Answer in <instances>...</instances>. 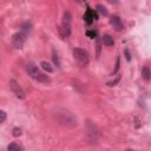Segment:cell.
Instances as JSON below:
<instances>
[{
    "mask_svg": "<svg viewBox=\"0 0 151 151\" xmlns=\"http://www.w3.org/2000/svg\"><path fill=\"white\" fill-rule=\"evenodd\" d=\"M31 27H32V26H31L29 22H25V24L22 25V32H24L25 34H27V33L31 31Z\"/></svg>",
    "mask_w": 151,
    "mask_h": 151,
    "instance_id": "15",
    "label": "cell"
},
{
    "mask_svg": "<svg viewBox=\"0 0 151 151\" xmlns=\"http://www.w3.org/2000/svg\"><path fill=\"white\" fill-rule=\"evenodd\" d=\"M53 61H54V64H55L58 67H60V63H59V59H58V57H57V54H55V51H53Z\"/></svg>",
    "mask_w": 151,
    "mask_h": 151,
    "instance_id": "16",
    "label": "cell"
},
{
    "mask_svg": "<svg viewBox=\"0 0 151 151\" xmlns=\"http://www.w3.org/2000/svg\"><path fill=\"white\" fill-rule=\"evenodd\" d=\"M26 71H27L28 76L32 79H34L35 81H39V83H42V84H48L50 83V78L45 73H42L34 63H28L26 65Z\"/></svg>",
    "mask_w": 151,
    "mask_h": 151,
    "instance_id": "2",
    "label": "cell"
},
{
    "mask_svg": "<svg viewBox=\"0 0 151 151\" xmlns=\"http://www.w3.org/2000/svg\"><path fill=\"white\" fill-rule=\"evenodd\" d=\"M126 151H134V150H126Z\"/></svg>",
    "mask_w": 151,
    "mask_h": 151,
    "instance_id": "22",
    "label": "cell"
},
{
    "mask_svg": "<svg viewBox=\"0 0 151 151\" xmlns=\"http://www.w3.org/2000/svg\"><path fill=\"white\" fill-rule=\"evenodd\" d=\"M98 17H97V13L94 12V11H92V9H87V12L84 14V20L86 21V22H92L93 20H96Z\"/></svg>",
    "mask_w": 151,
    "mask_h": 151,
    "instance_id": "9",
    "label": "cell"
},
{
    "mask_svg": "<svg viewBox=\"0 0 151 151\" xmlns=\"http://www.w3.org/2000/svg\"><path fill=\"white\" fill-rule=\"evenodd\" d=\"M71 19H72V17H71L70 12L66 11L64 13V17H63V25L59 28L63 38H68L71 35Z\"/></svg>",
    "mask_w": 151,
    "mask_h": 151,
    "instance_id": "4",
    "label": "cell"
},
{
    "mask_svg": "<svg viewBox=\"0 0 151 151\" xmlns=\"http://www.w3.org/2000/svg\"><path fill=\"white\" fill-rule=\"evenodd\" d=\"M40 66H41V68H42L44 71H46V72H48V73L53 72V68H52V66H51V65H50L47 61H41Z\"/></svg>",
    "mask_w": 151,
    "mask_h": 151,
    "instance_id": "13",
    "label": "cell"
},
{
    "mask_svg": "<svg viewBox=\"0 0 151 151\" xmlns=\"http://www.w3.org/2000/svg\"><path fill=\"white\" fill-rule=\"evenodd\" d=\"M7 149H8V151H24L22 147L19 144H17V143H11L7 146Z\"/></svg>",
    "mask_w": 151,
    "mask_h": 151,
    "instance_id": "12",
    "label": "cell"
},
{
    "mask_svg": "<svg viewBox=\"0 0 151 151\" xmlns=\"http://www.w3.org/2000/svg\"><path fill=\"white\" fill-rule=\"evenodd\" d=\"M119 79H120V76H118V77L116 78V80H113V81H110V83H107V85H109V86H114V85H116V84H117V83L119 81Z\"/></svg>",
    "mask_w": 151,
    "mask_h": 151,
    "instance_id": "18",
    "label": "cell"
},
{
    "mask_svg": "<svg viewBox=\"0 0 151 151\" xmlns=\"http://www.w3.org/2000/svg\"><path fill=\"white\" fill-rule=\"evenodd\" d=\"M103 44H104L105 46L110 47V46H113L114 40H113V38H112L110 34H104V37H103Z\"/></svg>",
    "mask_w": 151,
    "mask_h": 151,
    "instance_id": "10",
    "label": "cell"
},
{
    "mask_svg": "<svg viewBox=\"0 0 151 151\" xmlns=\"http://www.w3.org/2000/svg\"><path fill=\"white\" fill-rule=\"evenodd\" d=\"M73 58L74 60L80 65V66H87L90 63V57L87 51H85L84 48H74L73 50Z\"/></svg>",
    "mask_w": 151,
    "mask_h": 151,
    "instance_id": "3",
    "label": "cell"
},
{
    "mask_svg": "<svg viewBox=\"0 0 151 151\" xmlns=\"http://www.w3.org/2000/svg\"><path fill=\"white\" fill-rule=\"evenodd\" d=\"M86 136L90 139V142H92V143H96L98 139V136H99L98 127L96 126V124H93L90 120L86 122Z\"/></svg>",
    "mask_w": 151,
    "mask_h": 151,
    "instance_id": "5",
    "label": "cell"
},
{
    "mask_svg": "<svg viewBox=\"0 0 151 151\" xmlns=\"http://www.w3.org/2000/svg\"><path fill=\"white\" fill-rule=\"evenodd\" d=\"M125 55H126V60H127V61H130V59H131V58H130V53H129V51H127V50L125 51Z\"/></svg>",
    "mask_w": 151,
    "mask_h": 151,
    "instance_id": "21",
    "label": "cell"
},
{
    "mask_svg": "<svg viewBox=\"0 0 151 151\" xmlns=\"http://www.w3.org/2000/svg\"><path fill=\"white\" fill-rule=\"evenodd\" d=\"M142 77H143L144 80H150L151 79V71L147 66H144L142 68Z\"/></svg>",
    "mask_w": 151,
    "mask_h": 151,
    "instance_id": "11",
    "label": "cell"
},
{
    "mask_svg": "<svg viewBox=\"0 0 151 151\" xmlns=\"http://www.w3.org/2000/svg\"><path fill=\"white\" fill-rule=\"evenodd\" d=\"M20 134H21V130H20L19 127L13 129V136H14V137H18V136H20Z\"/></svg>",
    "mask_w": 151,
    "mask_h": 151,
    "instance_id": "17",
    "label": "cell"
},
{
    "mask_svg": "<svg viewBox=\"0 0 151 151\" xmlns=\"http://www.w3.org/2000/svg\"><path fill=\"white\" fill-rule=\"evenodd\" d=\"M53 116L54 119L63 126L66 127H76L78 125V119L76 117V114L64 107H57L53 111Z\"/></svg>",
    "mask_w": 151,
    "mask_h": 151,
    "instance_id": "1",
    "label": "cell"
},
{
    "mask_svg": "<svg viewBox=\"0 0 151 151\" xmlns=\"http://www.w3.org/2000/svg\"><path fill=\"white\" fill-rule=\"evenodd\" d=\"M88 37H91V38H96V35H97V33L96 32H93V31H87V33H86Z\"/></svg>",
    "mask_w": 151,
    "mask_h": 151,
    "instance_id": "20",
    "label": "cell"
},
{
    "mask_svg": "<svg viewBox=\"0 0 151 151\" xmlns=\"http://www.w3.org/2000/svg\"><path fill=\"white\" fill-rule=\"evenodd\" d=\"M25 41H26V34L24 32H17L11 38V42H12L13 47L14 48H18V50H20V48L24 47Z\"/></svg>",
    "mask_w": 151,
    "mask_h": 151,
    "instance_id": "6",
    "label": "cell"
},
{
    "mask_svg": "<svg viewBox=\"0 0 151 151\" xmlns=\"http://www.w3.org/2000/svg\"><path fill=\"white\" fill-rule=\"evenodd\" d=\"M9 87H11L12 92L15 94L17 98H19V99H25V98H26V94H25L22 87L19 85V83H18L17 80L11 79V80H9Z\"/></svg>",
    "mask_w": 151,
    "mask_h": 151,
    "instance_id": "7",
    "label": "cell"
},
{
    "mask_svg": "<svg viewBox=\"0 0 151 151\" xmlns=\"http://www.w3.org/2000/svg\"><path fill=\"white\" fill-rule=\"evenodd\" d=\"M0 116H1L0 123H4V122H5V119H6V112H5V111H0Z\"/></svg>",
    "mask_w": 151,
    "mask_h": 151,
    "instance_id": "19",
    "label": "cell"
},
{
    "mask_svg": "<svg viewBox=\"0 0 151 151\" xmlns=\"http://www.w3.org/2000/svg\"><path fill=\"white\" fill-rule=\"evenodd\" d=\"M97 12H99V13L103 14V15H107V9H106V7L103 6V5H97Z\"/></svg>",
    "mask_w": 151,
    "mask_h": 151,
    "instance_id": "14",
    "label": "cell"
},
{
    "mask_svg": "<svg viewBox=\"0 0 151 151\" xmlns=\"http://www.w3.org/2000/svg\"><path fill=\"white\" fill-rule=\"evenodd\" d=\"M110 24H111V26L116 29V31H122L123 29V21H122V19L118 17V15H113V17H111V19H110Z\"/></svg>",
    "mask_w": 151,
    "mask_h": 151,
    "instance_id": "8",
    "label": "cell"
}]
</instances>
